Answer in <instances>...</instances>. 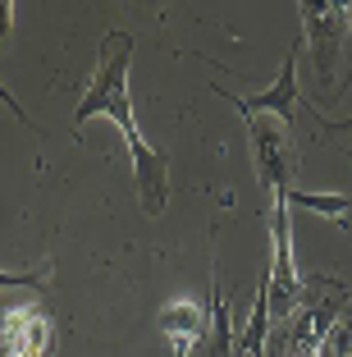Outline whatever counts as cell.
Instances as JSON below:
<instances>
[{
    "instance_id": "cell-1",
    "label": "cell",
    "mask_w": 352,
    "mask_h": 357,
    "mask_svg": "<svg viewBox=\"0 0 352 357\" xmlns=\"http://www.w3.org/2000/svg\"><path fill=\"white\" fill-rule=\"evenodd\" d=\"M128 69H133V32H105L101 51H96V74L87 83L83 101H78V124H87L92 115L110 119L128 142V156H133V183L142 192V211L146 215H160L169 206V165L165 156L142 137L133 119V101H128Z\"/></svg>"
},
{
    "instance_id": "cell-2",
    "label": "cell",
    "mask_w": 352,
    "mask_h": 357,
    "mask_svg": "<svg viewBox=\"0 0 352 357\" xmlns=\"http://www.w3.org/2000/svg\"><path fill=\"white\" fill-rule=\"evenodd\" d=\"M266 289H270V326H289L302 307V275L293 257V206L284 197H270V266H266Z\"/></svg>"
},
{
    "instance_id": "cell-3",
    "label": "cell",
    "mask_w": 352,
    "mask_h": 357,
    "mask_svg": "<svg viewBox=\"0 0 352 357\" xmlns=\"http://www.w3.org/2000/svg\"><path fill=\"white\" fill-rule=\"evenodd\" d=\"M247 137H252V156H257V178L270 197H284L293 188L298 160H293V137L289 124L275 115H257L247 119Z\"/></svg>"
},
{
    "instance_id": "cell-4",
    "label": "cell",
    "mask_w": 352,
    "mask_h": 357,
    "mask_svg": "<svg viewBox=\"0 0 352 357\" xmlns=\"http://www.w3.org/2000/svg\"><path fill=\"white\" fill-rule=\"evenodd\" d=\"M298 92H302V87H298V51L284 55V64H280V74H275V83L261 87V92H252V96H234L229 87H220V96H229V101L243 110V119L275 115V119H284V124H289L293 105H298Z\"/></svg>"
},
{
    "instance_id": "cell-5",
    "label": "cell",
    "mask_w": 352,
    "mask_h": 357,
    "mask_svg": "<svg viewBox=\"0 0 352 357\" xmlns=\"http://www.w3.org/2000/svg\"><path fill=\"white\" fill-rule=\"evenodd\" d=\"M160 335H165L174 357H192L201 348V339L211 335V312L197 307L192 298H174L160 307Z\"/></svg>"
},
{
    "instance_id": "cell-6",
    "label": "cell",
    "mask_w": 352,
    "mask_h": 357,
    "mask_svg": "<svg viewBox=\"0 0 352 357\" xmlns=\"http://www.w3.org/2000/svg\"><path fill=\"white\" fill-rule=\"evenodd\" d=\"M302 28H307V42H316V55H321V64L330 69L334 60V46H339V28L348 23V14H343V5H334V0H302Z\"/></svg>"
},
{
    "instance_id": "cell-7",
    "label": "cell",
    "mask_w": 352,
    "mask_h": 357,
    "mask_svg": "<svg viewBox=\"0 0 352 357\" xmlns=\"http://www.w3.org/2000/svg\"><path fill=\"white\" fill-rule=\"evenodd\" d=\"M5 344L10 353H28V357H46V344H51V321L32 307H14L5 312Z\"/></svg>"
},
{
    "instance_id": "cell-8",
    "label": "cell",
    "mask_w": 352,
    "mask_h": 357,
    "mask_svg": "<svg viewBox=\"0 0 352 357\" xmlns=\"http://www.w3.org/2000/svg\"><path fill=\"white\" fill-rule=\"evenodd\" d=\"M270 289H266V275H261V284H257V298H252V312H247V321H243V330H238V348H234V357H261L266 353V344H270Z\"/></svg>"
},
{
    "instance_id": "cell-9",
    "label": "cell",
    "mask_w": 352,
    "mask_h": 357,
    "mask_svg": "<svg viewBox=\"0 0 352 357\" xmlns=\"http://www.w3.org/2000/svg\"><path fill=\"white\" fill-rule=\"evenodd\" d=\"M284 202H289L293 211H311V215H325V220H334V225L352 220V197H348V192H307V188H289V192H284Z\"/></svg>"
},
{
    "instance_id": "cell-10",
    "label": "cell",
    "mask_w": 352,
    "mask_h": 357,
    "mask_svg": "<svg viewBox=\"0 0 352 357\" xmlns=\"http://www.w3.org/2000/svg\"><path fill=\"white\" fill-rule=\"evenodd\" d=\"M238 348V335L229 330V303L220 298V284H215V303H211V357H229Z\"/></svg>"
},
{
    "instance_id": "cell-11",
    "label": "cell",
    "mask_w": 352,
    "mask_h": 357,
    "mask_svg": "<svg viewBox=\"0 0 352 357\" xmlns=\"http://www.w3.org/2000/svg\"><path fill=\"white\" fill-rule=\"evenodd\" d=\"M10 289H46V271H0V294Z\"/></svg>"
},
{
    "instance_id": "cell-12",
    "label": "cell",
    "mask_w": 352,
    "mask_h": 357,
    "mask_svg": "<svg viewBox=\"0 0 352 357\" xmlns=\"http://www.w3.org/2000/svg\"><path fill=\"white\" fill-rule=\"evenodd\" d=\"M0 101L10 105V115H14V119H23V124H28V128H37V124H32V115H28V110H23V101H14V92H10V87H5V78H0Z\"/></svg>"
},
{
    "instance_id": "cell-13",
    "label": "cell",
    "mask_w": 352,
    "mask_h": 357,
    "mask_svg": "<svg viewBox=\"0 0 352 357\" xmlns=\"http://www.w3.org/2000/svg\"><path fill=\"white\" fill-rule=\"evenodd\" d=\"M270 335H275V330H270ZM275 344H284V348H275V357H325V353H311V348L289 344V339H280V335H275Z\"/></svg>"
},
{
    "instance_id": "cell-14",
    "label": "cell",
    "mask_w": 352,
    "mask_h": 357,
    "mask_svg": "<svg viewBox=\"0 0 352 357\" xmlns=\"http://www.w3.org/2000/svg\"><path fill=\"white\" fill-rule=\"evenodd\" d=\"M10 28H14V5L0 0V37H10Z\"/></svg>"
},
{
    "instance_id": "cell-15",
    "label": "cell",
    "mask_w": 352,
    "mask_h": 357,
    "mask_svg": "<svg viewBox=\"0 0 352 357\" xmlns=\"http://www.w3.org/2000/svg\"><path fill=\"white\" fill-rule=\"evenodd\" d=\"M343 14H348V32H352V5H343Z\"/></svg>"
},
{
    "instance_id": "cell-16",
    "label": "cell",
    "mask_w": 352,
    "mask_h": 357,
    "mask_svg": "<svg viewBox=\"0 0 352 357\" xmlns=\"http://www.w3.org/2000/svg\"><path fill=\"white\" fill-rule=\"evenodd\" d=\"M10 357H28V353H10Z\"/></svg>"
}]
</instances>
